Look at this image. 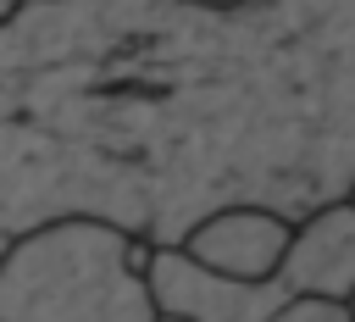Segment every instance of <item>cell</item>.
Instances as JSON below:
<instances>
[{
	"instance_id": "3957f363",
	"label": "cell",
	"mask_w": 355,
	"mask_h": 322,
	"mask_svg": "<svg viewBox=\"0 0 355 322\" xmlns=\"http://www.w3.org/2000/svg\"><path fill=\"white\" fill-rule=\"evenodd\" d=\"M277 283L288 294H327V300L355 294V205L349 200H333L300 228H288Z\"/></svg>"
},
{
	"instance_id": "30bf717a",
	"label": "cell",
	"mask_w": 355,
	"mask_h": 322,
	"mask_svg": "<svg viewBox=\"0 0 355 322\" xmlns=\"http://www.w3.org/2000/svg\"><path fill=\"white\" fill-rule=\"evenodd\" d=\"M349 311H355V294H349Z\"/></svg>"
},
{
	"instance_id": "8992f818",
	"label": "cell",
	"mask_w": 355,
	"mask_h": 322,
	"mask_svg": "<svg viewBox=\"0 0 355 322\" xmlns=\"http://www.w3.org/2000/svg\"><path fill=\"white\" fill-rule=\"evenodd\" d=\"M17 6H22V0H0V17H11V11H17Z\"/></svg>"
},
{
	"instance_id": "277c9868",
	"label": "cell",
	"mask_w": 355,
	"mask_h": 322,
	"mask_svg": "<svg viewBox=\"0 0 355 322\" xmlns=\"http://www.w3.org/2000/svg\"><path fill=\"white\" fill-rule=\"evenodd\" d=\"M283 244H288V222L261 205H227V211L205 217L200 228H189V239H183V250L194 261L233 272V278H277Z\"/></svg>"
},
{
	"instance_id": "5b68a950",
	"label": "cell",
	"mask_w": 355,
	"mask_h": 322,
	"mask_svg": "<svg viewBox=\"0 0 355 322\" xmlns=\"http://www.w3.org/2000/svg\"><path fill=\"white\" fill-rule=\"evenodd\" d=\"M266 322H355L349 300H327V294H283Z\"/></svg>"
},
{
	"instance_id": "7a4b0ae2",
	"label": "cell",
	"mask_w": 355,
	"mask_h": 322,
	"mask_svg": "<svg viewBox=\"0 0 355 322\" xmlns=\"http://www.w3.org/2000/svg\"><path fill=\"white\" fill-rule=\"evenodd\" d=\"M144 283L155 311L183 322H266V311L288 294L277 278H233L194 261L183 244H161L144 261Z\"/></svg>"
},
{
	"instance_id": "6da1fadb",
	"label": "cell",
	"mask_w": 355,
	"mask_h": 322,
	"mask_svg": "<svg viewBox=\"0 0 355 322\" xmlns=\"http://www.w3.org/2000/svg\"><path fill=\"white\" fill-rule=\"evenodd\" d=\"M144 261L150 244L111 222H44L0 261V322H155Z\"/></svg>"
},
{
	"instance_id": "52a82bcc",
	"label": "cell",
	"mask_w": 355,
	"mask_h": 322,
	"mask_svg": "<svg viewBox=\"0 0 355 322\" xmlns=\"http://www.w3.org/2000/svg\"><path fill=\"white\" fill-rule=\"evenodd\" d=\"M155 322H183V316H166V311H155Z\"/></svg>"
},
{
	"instance_id": "9c48e42d",
	"label": "cell",
	"mask_w": 355,
	"mask_h": 322,
	"mask_svg": "<svg viewBox=\"0 0 355 322\" xmlns=\"http://www.w3.org/2000/svg\"><path fill=\"white\" fill-rule=\"evenodd\" d=\"M349 205H355V189H349Z\"/></svg>"
},
{
	"instance_id": "ba28073f",
	"label": "cell",
	"mask_w": 355,
	"mask_h": 322,
	"mask_svg": "<svg viewBox=\"0 0 355 322\" xmlns=\"http://www.w3.org/2000/svg\"><path fill=\"white\" fill-rule=\"evenodd\" d=\"M200 6H239V0H200Z\"/></svg>"
}]
</instances>
